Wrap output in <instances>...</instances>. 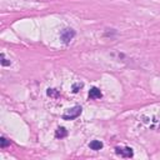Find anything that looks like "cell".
<instances>
[{"label": "cell", "instance_id": "cell-1", "mask_svg": "<svg viewBox=\"0 0 160 160\" xmlns=\"http://www.w3.org/2000/svg\"><path fill=\"white\" fill-rule=\"evenodd\" d=\"M81 114V106H74L71 109H69L64 115H62V119L64 120H72V119H76L79 115Z\"/></svg>", "mask_w": 160, "mask_h": 160}, {"label": "cell", "instance_id": "cell-2", "mask_svg": "<svg viewBox=\"0 0 160 160\" xmlns=\"http://www.w3.org/2000/svg\"><path fill=\"white\" fill-rule=\"evenodd\" d=\"M74 36H75V30L69 29V28L62 29L61 32H60V39L62 40L64 44H69V42L74 39Z\"/></svg>", "mask_w": 160, "mask_h": 160}, {"label": "cell", "instance_id": "cell-3", "mask_svg": "<svg viewBox=\"0 0 160 160\" xmlns=\"http://www.w3.org/2000/svg\"><path fill=\"white\" fill-rule=\"evenodd\" d=\"M115 152L122 158H131L134 155V151L131 148H115Z\"/></svg>", "mask_w": 160, "mask_h": 160}, {"label": "cell", "instance_id": "cell-4", "mask_svg": "<svg viewBox=\"0 0 160 160\" xmlns=\"http://www.w3.org/2000/svg\"><path fill=\"white\" fill-rule=\"evenodd\" d=\"M102 98V92L100 91V89L98 88H91L89 91V99L96 100V99H101Z\"/></svg>", "mask_w": 160, "mask_h": 160}, {"label": "cell", "instance_id": "cell-5", "mask_svg": "<svg viewBox=\"0 0 160 160\" xmlns=\"http://www.w3.org/2000/svg\"><path fill=\"white\" fill-rule=\"evenodd\" d=\"M68 136V130L64 128V126H60L56 129L55 131V138L56 139H62V138H66Z\"/></svg>", "mask_w": 160, "mask_h": 160}, {"label": "cell", "instance_id": "cell-6", "mask_svg": "<svg viewBox=\"0 0 160 160\" xmlns=\"http://www.w3.org/2000/svg\"><path fill=\"white\" fill-rule=\"evenodd\" d=\"M89 146H90L91 150H100V149L102 148V142L99 141V140H92V141L89 144Z\"/></svg>", "mask_w": 160, "mask_h": 160}, {"label": "cell", "instance_id": "cell-7", "mask_svg": "<svg viewBox=\"0 0 160 160\" xmlns=\"http://www.w3.org/2000/svg\"><path fill=\"white\" fill-rule=\"evenodd\" d=\"M8 145H10V140H8L5 136H1V138H0V146L4 149V148H6Z\"/></svg>", "mask_w": 160, "mask_h": 160}, {"label": "cell", "instance_id": "cell-8", "mask_svg": "<svg viewBox=\"0 0 160 160\" xmlns=\"http://www.w3.org/2000/svg\"><path fill=\"white\" fill-rule=\"evenodd\" d=\"M81 88H82V82H75V84L72 85L71 90H72L74 94H76V92H79V90H80Z\"/></svg>", "mask_w": 160, "mask_h": 160}, {"label": "cell", "instance_id": "cell-9", "mask_svg": "<svg viewBox=\"0 0 160 160\" xmlns=\"http://www.w3.org/2000/svg\"><path fill=\"white\" fill-rule=\"evenodd\" d=\"M0 58H1V65H2V66H8V65H10V61H8V60L5 59V55H4V54H1Z\"/></svg>", "mask_w": 160, "mask_h": 160}, {"label": "cell", "instance_id": "cell-10", "mask_svg": "<svg viewBox=\"0 0 160 160\" xmlns=\"http://www.w3.org/2000/svg\"><path fill=\"white\" fill-rule=\"evenodd\" d=\"M48 95L49 96H59V92L55 89H49L48 90Z\"/></svg>", "mask_w": 160, "mask_h": 160}]
</instances>
